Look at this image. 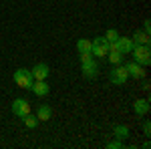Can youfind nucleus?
<instances>
[{
  "instance_id": "obj_15",
  "label": "nucleus",
  "mask_w": 151,
  "mask_h": 149,
  "mask_svg": "<svg viewBox=\"0 0 151 149\" xmlns=\"http://www.w3.org/2000/svg\"><path fill=\"white\" fill-rule=\"evenodd\" d=\"M105 58H107L111 65H121V60H123V55H121L119 50H109Z\"/></svg>"
},
{
  "instance_id": "obj_13",
  "label": "nucleus",
  "mask_w": 151,
  "mask_h": 149,
  "mask_svg": "<svg viewBox=\"0 0 151 149\" xmlns=\"http://www.w3.org/2000/svg\"><path fill=\"white\" fill-rule=\"evenodd\" d=\"M113 135H115L119 141H125L129 137V127L127 125H115L113 127Z\"/></svg>"
},
{
  "instance_id": "obj_6",
  "label": "nucleus",
  "mask_w": 151,
  "mask_h": 149,
  "mask_svg": "<svg viewBox=\"0 0 151 149\" xmlns=\"http://www.w3.org/2000/svg\"><path fill=\"white\" fill-rule=\"evenodd\" d=\"M12 113L16 115V117H20V119H22L24 115L30 113V103H28L26 99H16V101L12 103Z\"/></svg>"
},
{
  "instance_id": "obj_10",
  "label": "nucleus",
  "mask_w": 151,
  "mask_h": 149,
  "mask_svg": "<svg viewBox=\"0 0 151 149\" xmlns=\"http://www.w3.org/2000/svg\"><path fill=\"white\" fill-rule=\"evenodd\" d=\"M30 91L35 93L36 97H47L50 89H48L47 81H35V83H32V87H30Z\"/></svg>"
},
{
  "instance_id": "obj_21",
  "label": "nucleus",
  "mask_w": 151,
  "mask_h": 149,
  "mask_svg": "<svg viewBox=\"0 0 151 149\" xmlns=\"http://www.w3.org/2000/svg\"><path fill=\"white\" fill-rule=\"evenodd\" d=\"M89 58H93V55H91V53H81V63L89 60Z\"/></svg>"
},
{
  "instance_id": "obj_14",
  "label": "nucleus",
  "mask_w": 151,
  "mask_h": 149,
  "mask_svg": "<svg viewBox=\"0 0 151 149\" xmlns=\"http://www.w3.org/2000/svg\"><path fill=\"white\" fill-rule=\"evenodd\" d=\"M50 115H52V109H50L48 105H40V107L36 109V117H38V121H48Z\"/></svg>"
},
{
  "instance_id": "obj_2",
  "label": "nucleus",
  "mask_w": 151,
  "mask_h": 149,
  "mask_svg": "<svg viewBox=\"0 0 151 149\" xmlns=\"http://www.w3.org/2000/svg\"><path fill=\"white\" fill-rule=\"evenodd\" d=\"M12 79H14V83H16V87L26 89V91H30V87H32V83H35V77H32V73H30L28 69H18V71H14Z\"/></svg>"
},
{
  "instance_id": "obj_11",
  "label": "nucleus",
  "mask_w": 151,
  "mask_h": 149,
  "mask_svg": "<svg viewBox=\"0 0 151 149\" xmlns=\"http://www.w3.org/2000/svg\"><path fill=\"white\" fill-rule=\"evenodd\" d=\"M133 111L137 115H147L149 113V101H147V99H137V101L133 103Z\"/></svg>"
},
{
  "instance_id": "obj_20",
  "label": "nucleus",
  "mask_w": 151,
  "mask_h": 149,
  "mask_svg": "<svg viewBox=\"0 0 151 149\" xmlns=\"http://www.w3.org/2000/svg\"><path fill=\"white\" fill-rule=\"evenodd\" d=\"M143 133H145L147 137L151 135V123H149V121H145V123H143Z\"/></svg>"
},
{
  "instance_id": "obj_8",
  "label": "nucleus",
  "mask_w": 151,
  "mask_h": 149,
  "mask_svg": "<svg viewBox=\"0 0 151 149\" xmlns=\"http://www.w3.org/2000/svg\"><path fill=\"white\" fill-rule=\"evenodd\" d=\"M32 73V77H35V81H47L48 77V65H45V63H38V65H35V69L30 71Z\"/></svg>"
},
{
  "instance_id": "obj_7",
  "label": "nucleus",
  "mask_w": 151,
  "mask_h": 149,
  "mask_svg": "<svg viewBox=\"0 0 151 149\" xmlns=\"http://www.w3.org/2000/svg\"><path fill=\"white\" fill-rule=\"evenodd\" d=\"M125 71H127V75L131 77V79H143L145 77V71H143V67L141 65H137L135 60L133 63H129V65H125Z\"/></svg>"
},
{
  "instance_id": "obj_12",
  "label": "nucleus",
  "mask_w": 151,
  "mask_h": 149,
  "mask_svg": "<svg viewBox=\"0 0 151 149\" xmlns=\"http://www.w3.org/2000/svg\"><path fill=\"white\" fill-rule=\"evenodd\" d=\"M131 40H133V45H149V42H151L149 35H147L145 30H137L135 35L131 36Z\"/></svg>"
},
{
  "instance_id": "obj_3",
  "label": "nucleus",
  "mask_w": 151,
  "mask_h": 149,
  "mask_svg": "<svg viewBox=\"0 0 151 149\" xmlns=\"http://www.w3.org/2000/svg\"><path fill=\"white\" fill-rule=\"evenodd\" d=\"M93 46H91V55L97 58H105L107 53H109V42L105 40V36H97L95 40H91Z\"/></svg>"
},
{
  "instance_id": "obj_9",
  "label": "nucleus",
  "mask_w": 151,
  "mask_h": 149,
  "mask_svg": "<svg viewBox=\"0 0 151 149\" xmlns=\"http://www.w3.org/2000/svg\"><path fill=\"white\" fill-rule=\"evenodd\" d=\"M131 48H133V40L131 38H127V36H119L117 38V50L121 55H129Z\"/></svg>"
},
{
  "instance_id": "obj_22",
  "label": "nucleus",
  "mask_w": 151,
  "mask_h": 149,
  "mask_svg": "<svg viewBox=\"0 0 151 149\" xmlns=\"http://www.w3.org/2000/svg\"><path fill=\"white\" fill-rule=\"evenodd\" d=\"M149 28H151L149 20H145V22H143V30H145V32H147V35H149Z\"/></svg>"
},
{
  "instance_id": "obj_4",
  "label": "nucleus",
  "mask_w": 151,
  "mask_h": 149,
  "mask_svg": "<svg viewBox=\"0 0 151 149\" xmlns=\"http://www.w3.org/2000/svg\"><path fill=\"white\" fill-rule=\"evenodd\" d=\"M129 79L127 71H125V65H115L113 69L109 71V81L113 85H125V81Z\"/></svg>"
},
{
  "instance_id": "obj_17",
  "label": "nucleus",
  "mask_w": 151,
  "mask_h": 149,
  "mask_svg": "<svg viewBox=\"0 0 151 149\" xmlns=\"http://www.w3.org/2000/svg\"><path fill=\"white\" fill-rule=\"evenodd\" d=\"M22 121H24V125L28 127V129H35L36 125H38V117H36V115H24L22 117Z\"/></svg>"
},
{
  "instance_id": "obj_5",
  "label": "nucleus",
  "mask_w": 151,
  "mask_h": 149,
  "mask_svg": "<svg viewBox=\"0 0 151 149\" xmlns=\"http://www.w3.org/2000/svg\"><path fill=\"white\" fill-rule=\"evenodd\" d=\"M81 65H83V77L85 79H95L99 75V65H97L95 58H89V60H85Z\"/></svg>"
},
{
  "instance_id": "obj_19",
  "label": "nucleus",
  "mask_w": 151,
  "mask_h": 149,
  "mask_svg": "<svg viewBox=\"0 0 151 149\" xmlns=\"http://www.w3.org/2000/svg\"><path fill=\"white\" fill-rule=\"evenodd\" d=\"M107 147L109 149H121L123 147V141H119V139L117 141H111V143H107Z\"/></svg>"
},
{
  "instance_id": "obj_18",
  "label": "nucleus",
  "mask_w": 151,
  "mask_h": 149,
  "mask_svg": "<svg viewBox=\"0 0 151 149\" xmlns=\"http://www.w3.org/2000/svg\"><path fill=\"white\" fill-rule=\"evenodd\" d=\"M117 38H119V32H117L115 28H109L107 35H105V40H107V42H113V40H117Z\"/></svg>"
},
{
  "instance_id": "obj_16",
  "label": "nucleus",
  "mask_w": 151,
  "mask_h": 149,
  "mask_svg": "<svg viewBox=\"0 0 151 149\" xmlns=\"http://www.w3.org/2000/svg\"><path fill=\"white\" fill-rule=\"evenodd\" d=\"M91 46H93V42H91L89 38L77 40V50H79V53H91Z\"/></svg>"
},
{
  "instance_id": "obj_1",
  "label": "nucleus",
  "mask_w": 151,
  "mask_h": 149,
  "mask_svg": "<svg viewBox=\"0 0 151 149\" xmlns=\"http://www.w3.org/2000/svg\"><path fill=\"white\" fill-rule=\"evenodd\" d=\"M131 55H133V60H135L137 65H141V67H149V63H151L149 45H133Z\"/></svg>"
}]
</instances>
